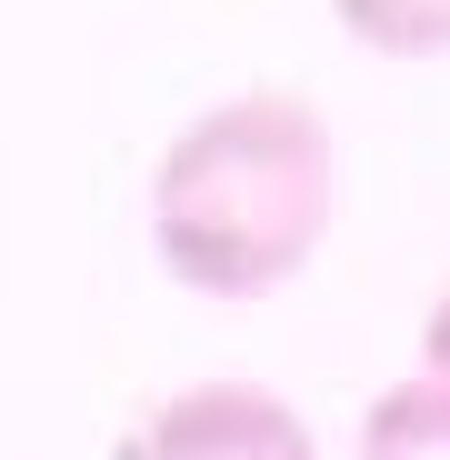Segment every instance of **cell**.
Instances as JSON below:
<instances>
[{
    "label": "cell",
    "mask_w": 450,
    "mask_h": 460,
    "mask_svg": "<svg viewBox=\"0 0 450 460\" xmlns=\"http://www.w3.org/2000/svg\"><path fill=\"white\" fill-rule=\"evenodd\" d=\"M340 31L360 50H381V60H430L450 50V0H331Z\"/></svg>",
    "instance_id": "277c9868"
},
{
    "label": "cell",
    "mask_w": 450,
    "mask_h": 460,
    "mask_svg": "<svg viewBox=\"0 0 450 460\" xmlns=\"http://www.w3.org/2000/svg\"><path fill=\"white\" fill-rule=\"evenodd\" d=\"M420 360H430V370H450V290L430 300V321H420Z\"/></svg>",
    "instance_id": "5b68a950"
},
{
    "label": "cell",
    "mask_w": 450,
    "mask_h": 460,
    "mask_svg": "<svg viewBox=\"0 0 450 460\" xmlns=\"http://www.w3.org/2000/svg\"><path fill=\"white\" fill-rule=\"evenodd\" d=\"M120 460H321V440L260 380H190L130 430Z\"/></svg>",
    "instance_id": "7a4b0ae2"
},
{
    "label": "cell",
    "mask_w": 450,
    "mask_h": 460,
    "mask_svg": "<svg viewBox=\"0 0 450 460\" xmlns=\"http://www.w3.org/2000/svg\"><path fill=\"white\" fill-rule=\"evenodd\" d=\"M360 460H450V370L391 380L360 420Z\"/></svg>",
    "instance_id": "3957f363"
},
{
    "label": "cell",
    "mask_w": 450,
    "mask_h": 460,
    "mask_svg": "<svg viewBox=\"0 0 450 460\" xmlns=\"http://www.w3.org/2000/svg\"><path fill=\"white\" fill-rule=\"evenodd\" d=\"M331 230V120L311 91H241L200 111L150 181V241L210 300H270Z\"/></svg>",
    "instance_id": "6da1fadb"
}]
</instances>
